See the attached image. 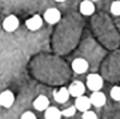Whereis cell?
Instances as JSON below:
<instances>
[{"label": "cell", "instance_id": "obj_10", "mask_svg": "<svg viewBox=\"0 0 120 119\" xmlns=\"http://www.w3.org/2000/svg\"><path fill=\"white\" fill-rule=\"evenodd\" d=\"M69 96H70V93H69V90L65 87H62V88L57 89L53 92V98L56 102L59 104H65V102L68 101Z\"/></svg>", "mask_w": 120, "mask_h": 119}, {"label": "cell", "instance_id": "obj_20", "mask_svg": "<svg viewBox=\"0 0 120 119\" xmlns=\"http://www.w3.org/2000/svg\"><path fill=\"white\" fill-rule=\"evenodd\" d=\"M91 1H93V2H95V1H98V0H91Z\"/></svg>", "mask_w": 120, "mask_h": 119}, {"label": "cell", "instance_id": "obj_3", "mask_svg": "<svg viewBox=\"0 0 120 119\" xmlns=\"http://www.w3.org/2000/svg\"><path fill=\"white\" fill-rule=\"evenodd\" d=\"M2 26H3V29L5 31H8V33H13V31H15L16 29L19 27V19H18L15 15L8 16V17L4 19Z\"/></svg>", "mask_w": 120, "mask_h": 119}, {"label": "cell", "instance_id": "obj_16", "mask_svg": "<svg viewBox=\"0 0 120 119\" xmlns=\"http://www.w3.org/2000/svg\"><path fill=\"white\" fill-rule=\"evenodd\" d=\"M111 13L115 16H120V1H114L111 5Z\"/></svg>", "mask_w": 120, "mask_h": 119}, {"label": "cell", "instance_id": "obj_1", "mask_svg": "<svg viewBox=\"0 0 120 119\" xmlns=\"http://www.w3.org/2000/svg\"><path fill=\"white\" fill-rule=\"evenodd\" d=\"M87 87L89 90H91L92 92L94 91H99L103 86V79L99 74L96 73H91L87 76Z\"/></svg>", "mask_w": 120, "mask_h": 119}, {"label": "cell", "instance_id": "obj_5", "mask_svg": "<svg viewBox=\"0 0 120 119\" xmlns=\"http://www.w3.org/2000/svg\"><path fill=\"white\" fill-rule=\"evenodd\" d=\"M74 106L76 108L77 111L79 112H86L88 110H90L92 104H91V100H90V97H87L85 95L82 96H78V97L75 98V102H74Z\"/></svg>", "mask_w": 120, "mask_h": 119}, {"label": "cell", "instance_id": "obj_12", "mask_svg": "<svg viewBox=\"0 0 120 119\" xmlns=\"http://www.w3.org/2000/svg\"><path fill=\"white\" fill-rule=\"evenodd\" d=\"M79 11L82 15L91 16L95 12V5H94L93 1H91V0H84L79 5Z\"/></svg>", "mask_w": 120, "mask_h": 119}, {"label": "cell", "instance_id": "obj_7", "mask_svg": "<svg viewBox=\"0 0 120 119\" xmlns=\"http://www.w3.org/2000/svg\"><path fill=\"white\" fill-rule=\"evenodd\" d=\"M90 100H91L92 106H94L96 108H100L105 104V102H107V97H105V93L100 92V90H99V91H94V92H92L91 96H90Z\"/></svg>", "mask_w": 120, "mask_h": 119}, {"label": "cell", "instance_id": "obj_18", "mask_svg": "<svg viewBox=\"0 0 120 119\" xmlns=\"http://www.w3.org/2000/svg\"><path fill=\"white\" fill-rule=\"evenodd\" d=\"M20 119H37V116L34 115L33 112L27 111V112H24V113L22 114V116Z\"/></svg>", "mask_w": 120, "mask_h": 119}, {"label": "cell", "instance_id": "obj_2", "mask_svg": "<svg viewBox=\"0 0 120 119\" xmlns=\"http://www.w3.org/2000/svg\"><path fill=\"white\" fill-rule=\"evenodd\" d=\"M44 20L47 22L48 24H55L61 20V12L57 8L51 7L48 8L45 13H44Z\"/></svg>", "mask_w": 120, "mask_h": 119}, {"label": "cell", "instance_id": "obj_11", "mask_svg": "<svg viewBox=\"0 0 120 119\" xmlns=\"http://www.w3.org/2000/svg\"><path fill=\"white\" fill-rule=\"evenodd\" d=\"M34 108L39 112H43L49 107V99L45 95H39L33 102Z\"/></svg>", "mask_w": 120, "mask_h": 119}, {"label": "cell", "instance_id": "obj_8", "mask_svg": "<svg viewBox=\"0 0 120 119\" xmlns=\"http://www.w3.org/2000/svg\"><path fill=\"white\" fill-rule=\"evenodd\" d=\"M89 68V63L82 58L75 59L72 62V70L77 74H82L88 70Z\"/></svg>", "mask_w": 120, "mask_h": 119}, {"label": "cell", "instance_id": "obj_13", "mask_svg": "<svg viewBox=\"0 0 120 119\" xmlns=\"http://www.w3.org/2000/svg\"><path fill=\"white\" fill-rule=\"evenodd\" d=\"M45 119H61L62 111H60L56 107H48L45 110Z\"/></svg>", "mask_w": 120, "mask_h": 119}, {"label": "cell", "instance_id": "obj_4", "mask_svg": "<svg viewBox=\"0 0 120 119\" xmlns=\"http://www.w3.org/2000/svg\"><path fill=\"white\" fill-rule=\"evenodd\" d=\"M68 90H69V93H70L71 96L76 98L78 96H82L85 94V92H86V86H85V84L82 83V82L75 81L69 86Z\"/></svg>", "mask_w": 120, "mask_h": 119}, {"label": "cell", "instance_id": "obj_17", "mask_svg": "<svg viewBox=\"0 0 120 119\" xmlns=\"http://www.w3.org/2000/svg\"><path fill=\"white\" fill-rule=\"evenodd\" d=\"M82 119H98V117H97V115H96L93 111L88 110V111H86V112H84V113H82Z\"/></svg>", "mask_w": 120, "mask_h": 119}, {"label": "cell", "instance_id": "obj_14", "mask_svg": "<svg viewBox=\"0 0 120 119\" xmlns=\"http://www.w3.org/2000/svg\"><path fill=\"white\" fill-rule=\"evenodd\" d=\"M75 113H76V108H75V106H72V107L67 108V109H64L63 111H62V116L69 118V117L74 116Z\"/></svg>", "mask_w": 120, "mask_h": 119}, {"label": "cell", "instance_id": "obj_6", "mask_svg": "<svg viewBox=\"0 0 120 119\" xmlns=\"http://www.w3.org/2000/svg\"><path fill=\"white\" fill-rule=\"evenodd\" d=\"M15 102V95L11 90H5L0 93V106L3 108H11Z\"/></svg>", "mask_w": 120, "mask_h": 119}, {"label": "cell", "instance_id": "obj_9", "mask_svg": "<svg viewBox=\"0 0 120 119\" xmlns=\"http://www.w3.org/2000/svg\"><path fill=\"white\" fill-rule=\"evenodd\" d=\"M25 25H26L27 28H28L29 30H31V31L38 30V29H40L41 27H42V25H43V19H42V17H41V16L34 15L31 18H29V19L26 20V22H25Z\"/></svg>", "mask_w": 120, "mask_h": 119}, {"label": "cell", "instance_id": "obj_15", "mask_svg": "<svg viewBox=\"0 0 120 119\" xmlns=\"http://www.w3.org/2000/svg\"><path fill=\"white\" fill-rule=\"evenodd\" d=\"M111 97L116 101H120V87L119 86H114L111 89Z\"/></svg>", "mask_w": 120, "mask_h": 119}, {"label": "cell", "instance_id": "obj_19", "mask_svg": "<svg viewBox=\"0 0 120 119\" xmlns=\"http://www.w3.org/2000/svg\"><path fill=\"white\" fill-rule=\"evenodd\" d=\"M55 1H56V2H65L66 0H55Z\"/></svg>", "mask_w": 120, "mask_h": 119}]
</instances>
